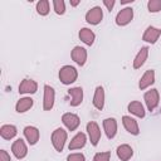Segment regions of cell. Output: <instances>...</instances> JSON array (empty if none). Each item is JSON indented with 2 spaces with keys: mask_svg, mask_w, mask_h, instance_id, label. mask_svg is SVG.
<instances>
[{
  "mask_svg": "<svg viewBox=\"0 0 161 161\" xmlns=\"http://www.w3.org/2000/svg\"><path fill=\"white\" fill-rule=\"evenodd\" d=\"M58 77L62 84L70 86L78 79V70L73 65H63L58 72Z\"/></svg>",
  "mask_w": 161,
  "mask_h": 161,
  "instance_id": "1",
  "label": "cell"
},
{
  "mask_svg": "<svg viewBox=\"0 0 161 161\" xmlns=\"http://www.w3.org/2000/svg\"><path fill=\"white\" fill-rule=\"evenodd\" d=\"M67 140H68V132L62 127L55 128L50 135V142L57 152H62L64 150Z\"/></svg>",
  "mask_w": 161,
  "mask_h": 161,
  "instance_id": "2",
  "label": "cell"
},
{
  "mask_svg": "<svg viewBox=\"0 0 161 161\" xmlns=\"http://www.w3.org/2000/svg\"><path fill=\"white\" fill-rule=\"evenodd\" d=\"M86 131H87L88 140H89L91 145L97 146L98 142L101 141V136H102V132H101V128H99L98 123L96 121H89L86 126Z\"/></svg>",
  "mask_w": 161,
  "mask_h": 161,
  "instance_id": "3",
  "label": "cell"
},
{
  "mask_svg": "<svg viewBox=\"0 0 161 161\" xmlns=\"http://www.w3.org/2000/svg\"><path fill=\"white\" fill-rule=\"evenodd\" d=\"M55 103V91L52 86L45 84L43 87V109L50 111L53 109Z\"/></svg>",
  "mask_w": 161,
  "mask_h": 161,
  "instance_id": "4",
  "label": "cell"
},
{
  "mask_svg": "<svg viewBox=\"0 0 161 161\" xmlns=\"http://www.w3.org/2000/svg\"><path fill=\"white\" fill-rule=\"evenodd\" d=\"M143 101H145V104H146V108L147 111L152 112L156 109V107L158 106L160 103V94H158V91L156 88H151L150 91L145 92L143 94Z\"/></svg>",
  "mask_w": 161,
  "mask_h": 161,
  "instance_id": "5",
  "label": "cell"
},
{
  "mask_svg": "<svg viewBox=\"0 0 161 161\" xmlns=\"http://www.w3.org/2000/svg\"><path fill=\"white\" fill-rule=\"evenodd\" d=\"M132 20H133V9L131 6H125L123 9H121L114 18V21L118 26H126Z\"/></svg>",
  "mask_w": 161,
  "mask_h": 161,
  "instance_id": "6",
  "label": "cell"
},
{
  "mask_svg": "<svg viewBox=\"0 0 161 161\" xmlns=\"http://www.w3.org/2000/svg\"><path fill=\"white\" fill-rule=\"evenodd\" d=\"M62 122H63V125L65 126V128L68 131H75L80 125V118L75 113L65 112L62 116Z\"/></svg>",
  "mask_w": 161,
  "mask_h": 161,
  "instance_id": "7",
  "label": "cell"
},
{
  "mask_svg": "<svg viewBox=\"0 0 161 161\" xmlns=\"http://www.w3.org/2000/svg\"><path fill=\"white\" fill-rule=\"evenodd\" d=\"M84 19L91 25H98L103 19V10L101 9V6H93L86 13Z\"/></svg>",
  "mask_w": 161,
  "mask_h": 161,
  "instance_id": "8",
  "label": "cell"
},
{
  "mask_svg": "<svg viewBox=\"0 0 161 161\" xmlns=\"http://www.w3.org/2000/svg\"><path fill=\"white\" fill-rule=\"evenodd\" d=\"M102 126H103V131L107 136L108 140H112L116 137L117 135V130H118V125H117V121L114 117H107L103 119L102 122Z\"/></svg>",
  "mask_w": 161,
  "mask_h": 161,
  "instance_id": "9",
  "label": "cell"
},
{
  "mask_svg": "<svg viewBox=\"0 0 161 161\" xmlns=\"http://www.w3.org/2000/svg\"><path fill=\"white\" fill-rule=\"evenodd\" d=\"M23 135H24L25 141L30 146L36 145L38 141H39V138H40V131L35 126H25L24 130H23Z\"/></svg>",
  "mask_w": 161,
  "mask_h": 161,
  "instance_id": "10",
  "label": "cell"
},
{
  "mask_svg": "<svg viewBox=\"0 0 161 161\" xmlns=\"http://www.w3.org/2000/svg\"><path fill=\"white\" fill-rule=\"evenodd\" d=\"M11 152L18 160H23L28 155V146L23 138H18L11 145Z\"/></svg>",
  "mask_w": 161,
  "mask_h": 161,
  "instance_id": "11",
  "label": "cell"
},
{
  "mask_svg": "<svg viewBox=\"0 0 161 161\" xmlns=\"http://www.w3.org/2000/svg\"><path fill=\"white\" fill-rule=\"evenodd\" d=\"M70 58H72V60H73L75 64L83 67V65L86 64V62H87V58H88L87 49L83 48V47L75 45V47L72 49V52H70Z\"/></svg>",
  "mask_w": 161,
  "mask_h": 161,
  "instance_id": "12",
  "label": "cell"
},
{
  "mask_svg": "<svg viewBox=\"0 0 161 161\" xmlns=\"http://www.w3.org/2000/svg\"><path fill=\"white\" fill-rule=\"evenodd\" d=\"M87 141H88V137H87V135H86L84 132H77V133L72 137V140L69 141L68 148H69V151L80 150V148H83V147L86 146Z\"/></svg>",
  "mask_w": 161,
  "mask_h": 161,
  "instance_id": "13",
  "label": "cell"
},
{
  "mask_svg": "<svg viewBox=\"0 0 161 161\" xmlns=\"http://www.w3.org/2000/svg\"><path fill=\"white\" fill-rule=\"evenodd\" d=\"M38 91V83L34 79H23L18 87V92L20 94H34Z\"/></svg>",
  "mask_w": 161,
  "mask_h": 161,
  "instance_id": "14",
  "label": "cell"
},
{
  "mask_svg": "<svg viewBox=\"0 0 161 161\" xmlns=\"http://www.w3.org/2000/svg\"><path fill=\"white\" fill-rule=\"evenodd\" d=\"M122 125L125 127V130L133 136H138L140 135V126L138 122L131 117V116H122Z\"/></svg>",
  "mask_w": 161,
  "mask_h": 161,
  "instance_id": "15",
  "label": "cell"
},
{
  "mask_svg": "<svg viewBox=\"0 0 161 161\" xmlns=\"http://www.w3.org/2000/svg\"><path fill=\"white\" fill-rule=\"evenodd\" d=\"M160 36H161V29L150 25V26H147L146 30L143 31V34H142V40L146 42V43H148V44H155V43L158 40Z\"/></svg>",
  "mask_w": 161,
  "mask_h": 161,
  "instance_id": "16",
  "label": "cell"
},
{
  "mask_svg": "<svg viewBox=\"0 0 161 161\" xmlns=\"http://www.w3.org/2000/svg\"><path fill=\"white\" fill-rule=\"evenodd\" d=\"M155 80H156L155 70H153V69H147V70L142 74V77L140 78V80H138V88H140L141 91H145V89H147L148 87H151V86L155 83Z\"/></svg>",
  "mask_w": 161,
  "mask_h": 161,
  "instance_id": "17",
  "label": "cell"
},
{
  "mask_svg": "<svg viewBox=\"0 0 161 161\" xmlns=\"http://www.w3.org/2000/svg\"><path fill=\"white\" fill-rule=\"evenodd\" d=\"M104 102H106V93H104V88L102 86H97L94 89V94H93V106L96 109L102 111L104 108Z\"/></svg>",
  "mask_w": 161,
  "mask_h": 161,
  "instance_id": "18",
  "label": "cell"
},
{
  "mask_svg": "<svg viewBox=\"0 0 161 161\" xmlns=\"http://www.w3.org/2000/svg\"><path fill=\"white\" fill-rule=\"evenodd\" d=\"M68 94L70 96V106L72 107H78L83 102V88L82 87H72L68 89Z\"/></svg>",
  "mask_w": 161,
  "mask_h": 161,
  "instance_id": "19",
  "label": "cell"
},
{
  "mask_svg": "<svg viewBox=\"0 0 161 161\" xmlns=\"http://www.w3.org/2000/svg\"><path fill=\"white\" fill-rule=\"evenodd\" d=\"M148 47H141V49L137 52V54L135 55L133 58V62H132V67L133 69H140L147 60L148 58Z\"/></svg>",
  "mask_w": 161,
  "mask_h": 161,
  "instance_id": "20",
  "label": "cell"
},
{
  "mask_svg": "<svg viewBox=\"0 0 161 161\" xmlns=\"http://www.w3.org/2000/svg\"><path fill=\"white\" fill-rule=\"evenodd\" d=\"M127 111L132 116L138 117V118H145V116H146V109L140 101H131L127 104Z\"/></svg>",
  "mask_w": 161,
  "mask_h": 161,
  "instance_id": "21",
  "label": "cell"
},
{
  "mask_svg": "<svg viewBox=\"0 0 161 161\" xmlns=\"http://www.w3.org/2000/svg\"><path fill=\"white\" fill-rule=\"evenodd\" d=\"M34 106V99L31 97H21L15 103V111L18 113H25Z\"/></svg>",
  "mask_w": 161,
  "mask_h": 161,
  "instance_id": "22",
  "label": "cell"
},
{
  "mask_svg": "<svg viewBox=\"0 0 161 161\" xmlns=\"http://www.w3.org/2000/svg\"><path fill=\"white\" fill-rule=\"evenodd\" d=\"M116 153H117V157L121 161H128L133 156V148L127 143H122V145H119L117 147Z\"/></svg>",
  "mask_w": 161,
  "mask_h": 161,
  "instance_id": "23",
  "label": "cell"
},
{
  "mask_svg": "<svg viewBox=\"0 0 161 161\" xmlns=\"http://www.w3.org/2000/svg\"><path fill=\"white\" fill-rule=\"evenodd\" d=\"M79 39L86 44V45H93L94 40H96V34L93 30H91L89 28H82L78 33Z\"/></svg>",
  "mask_w": 161,
  "mask_h": 161,
  "instance_id": "24",
  "label": "cell"
},
{
  "mask_svg": "<svg viewBox=\"0 0 161 161\" xmlns=\"http://www.w3.org/2000/svg\"><path fill=\"white\" fill-rule=\"evenodd\" d=\"M18 135V128L16 126L14 125H3L0 127V136L4 138V140H13L15 136Z\"/></svg>",
  "mask_w": 161,
  "mask_h": 161,
  "instance_id": "25",
  "label": "cell"
},
{
  "mask_svg": "<svg viewBox=\"0 0 161 161\" xmlns=\"http://www.w3.org/2000/svg\"><path fill=\"white\" fill-rule=\"evenodd\" d=\"M35 10L40 16H47L50 11V5L48 0H39L35 5Z\"/></svg>",
  "mask_w": 161,
  "mask_h": 161,
  "instance_id": "26",
  "label": "cell"
},
{
  "mask_svg": "<svg viewBox=\"0 0 161 161\" xmlns=\"http://www.w3.org/2000/svg\"><path fill=\"white\" fill-rule=\"evenodd\" d=\"M53 10L57 15L65 14V3L63 0H53Z\"/></svg>",
  "mask_w": 161,
  "mask_h": 161,
  "instance_id": "27",
  "label": "cell"
},
{
  "mask_svg": "<svg viewBox=\"0 0 161 161\" xmlns=\"http://www.w3.org/2000/svg\"><path fill=\"white\" fill-rule=\"evenodd\" d=\"M147 10L150 13H158L161 11V0H148L147 1Z\"/></svg>",
  "mask_w": 161,
  "mask_h": 161,
  "instance_id": "28",
  "label": "cell"
},
{
  "mask_svg": "<svg viewBox=\"0 0 161 161\" xmlns=\"http://www.w3.org/2000/svg\"><path fill=\"white\" fill-rule=\"evenodd\" d=\"M111 160V151L97 152L93 156V161H109Z\"/></svg>",
  "mask_w": 161,
  "mask_h": 161,
  "instance_id": "29",
  "label": "cell"
},
{
  "mask_svg": "<svg viewBox=\"0 0 161 161\" xmlns=\"http://www.w3.org/2000/svg\"><path fill=\"white\" fill-rule=\"evenodd\" d=\"M67 161H86V156L82 152H73L67 156Z\"/></svg>",
  "mask_w": 161,
  "mask_h": 161,
  "instance_id": "30",
  "label": "cell"
},
{
  "mask_svg": "<svg viewBox=\"0 0 161 161\" xmlns=\"http://www.w3.org/2000/svg\"><path fill=\"white\" fill-rule=\"evenodd\" d=\"M0 161H11V157L6 150H0Z\"/></svg>",
  "mask_w": 161,
  "mask_h": 161,
  "instance_id": "31",
  "label": "cell"
},
{
  "mask_svg": "<svg viewBox=\"0 0 161 161\" xmlns=\"http://www.w3.org/2000/svg\"><path fill=\"white\" fill-rule=\"evenodd\" d=\"M103 5L107 8V10H108V11H111V10L114 8L116 1H114V0H103Z\"/></svg>",
  "mask_w": 161,
  "mask_h": 161,
  "instance_id": "32",
  "label": "cell"
},
{
  "mask_svg": "<svg viewBox=\"0 0 161 161\" xmlns=\"http://www.w3.org/2000/svg\"><path fill=\"white\" fill-rule=\"evenodd\" d=\"M69 4H70L72 6H77V5H79V4H80V1H79V0H75V1H74V0H70V1H69Z\"/></svg>",
  "mask_w": 161,
  "mask_h": 161,
  "instance_id": "33",
  "label": "cell"
},
{
  "mask_svg": "<svg viewBox=\"0 0 161 161\" xmlns=\"http://www.w3.org/2000/svg\"><path fill=\"white\" fill-rule=\"evenodd\" d=\"M133 3V0H122L121 1V4H132Z\"/></svg>",
  "mask_w": 161,
  "mask_h": 161,
  "instance_id": "34",
  "label": "cell"
},
{
  "mask_svg": "<svg viewBox=\"0 0 161 161\" xmlns=\"http://www.w3.org/2000/svg\"><path fill=\"white\" fill-rule=\"evenodd\" d=\"M160 114H161V109H160Z\"/></svg>",
  "mask_w": 161,
  "mask_h": 161,
  "instance_id": "35",
  "label": "cell"
}]
</instances>
